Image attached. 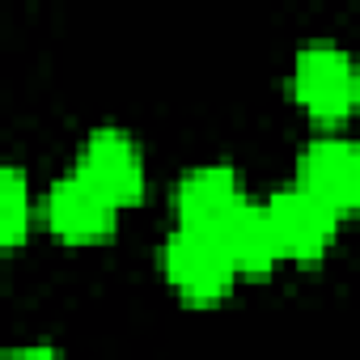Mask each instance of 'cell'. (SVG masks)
<instances>
[{
	"label": "cell",
	"mask_w": 360,
	"mask_h": 360,
	"mask_svg": "<svg viewBox=\"0 0 360 360\" xmlns=\"http://www.w3.org/2000/svg\"><path fill=\"white\" fill-rule=\"evenodd\" d=\"M292 98L318 123H343L360 110V64L339 43H305L292 60Z\"/></svg>",
	"instance_id": "1"
},
{
	"label": "cell",
	"mask_w": 360,
	"mask_h": 360,
	"mask_svg": "<svg viewBox=\"0 0 360 360\" xmlns=\"http://www.w3.org/2000/svg\"><path fill=\"white\" fill-rule=\"evenodd\" d=\"M161 271L174 284V292L191 305H212V301L229 297V288L238 284V267H233L225 242L217 233L183 229V225L161 246Z\"/></svg>",
	"instance_id": "2"
},
{
	"label": "cell",
	"mask_w": 360,
	"mask_h": 360,
	"mask_svg": "<svg viewBox=\"0 0 360 360\" xmlns=\"http://www.w3.org/2000/svg\"><path fill=\"white\" fill-rule=\"evenodd\" d=\"M26 233H30V187H26V174L9 165L5 183H0V242L13 250L26 242Z\"/></svg>",
	"instance_id": "9"
},
{
	"label": "cell",
	"mask_w": 360,
	"mask_h": 360,
	"mask_svg": "<svg viewBox=\"0 0 360 360\" xmlns=\"http://www.w3.org/2000/svg\"><path fill=\"white\" fill-rule=\"evenodd\" d=\"M238 267V276H267L276 263H284L280 255V242H276V229L267 221V208L263 204H246L242 212L229 217V225L217 233Z\"/></svg>",
	"instance_id": "8"
},
{
	"label": "cell",
	"mask_w": 360,
	"mask_h": 360,
	"mask_svg": "<svg viewBox=\"0 0 360 360\" xmlns=\"http://www.w3.org/2000/svg\"><path fill=\"white\" fill-rule=\"evenodd\" d=\"M43 217H47V229L60 242H72V246L106 242L119 229V204L106 200L98 187H89L81 174L56 178L47 200H43Z\"/></svg>",
	"instance_id": "6"
},
{
	"label": "cell",
	"mask_w": 360,
	"mask_h": 360,
	"mask_svg": "<svg viewBox=\"0 0 360 360\" xmlns=\"http://www.w3.org/2000/svg\"><path fill=\"white\" fill-rule=\"evenodd\" d=\"M89 187H98L106 200H115L119 208L140 204L148 169H144V153L140 144L123 131V127H98L85 136L81 153H77V169Z\"/></svg>",
	"instance_id": "4"
},
{
	"label": "cell",
	"mask_w": 360,
	"mask_h": 360,
	"mask_svg": "<svg viewBox=\"0 0 360 360\" xmlns=\"http://www.w3.org/2000/svg\"><path fill=\"white\" fill-rule=\"evenodd\" d=\"M263 208H267V221L276 229L280 255L292 263H318L339 233V217L297 183L280 187Z\"/></svg>",
	"instance_id": "5"
},
{
	"label": "cell",
	"mask_w": 360,
	"mask_h": 360,
	"mask_svg": "<svg viewBox=\"0 0 360 360\" xmlns=\"http://www.w3.org/2000/svg\"><path fill=\"white\" fill-rule=\"evenodd\" d=\"M297 187L322 200L339 221L360 212V144L347 136H318L297 157Z\"/></svg>",
	"instance_id": "3"
},
{
	"label": "cell",
	"mask_w": 360,
	"mask_h": 360,
	"mask_svg": "<svg viewBox=\"0 0 360 360\" xmlns=\"http://www.w3.org/2000/svg\"><path fill=\"white\" fill-rule=\"evenodd\" d=\"M5 360H60V352H56V347H47V343H26V347L5 352Z\"/></svg>",
	"instance_id": "10"
},
{
	"label": "cell",
	"mask_w": 360,
	"mask_h": 360,
	"mask_svg": "<svg viewBox=\"0 0 360 360\" xmlns=\"http://www.w3.org/2000/svg\"><path fill=\"white\" fill-rule=\"evenodd\" d=\"M250 200L242 191V178L233 165H195L178 178L174 187V212L183 229L221 233L233 212H242Z\"/></svg>",
	"instance_id": "7"
}]
</instances>
